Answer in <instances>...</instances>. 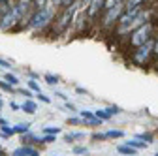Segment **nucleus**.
I'll return each mask as SVG.
<instances>
[{"label": "nucleus", "instance_id": "obj_1", "mask_svg": "<svg viewBox=\"0 0 158 156\" xmlns=\"http://www.w3.org/2000/svg\"><path fill=\"white\" fill-rule=\"evenodd\" d=\"M55 15H56V8L47 2L44 8H40V10L34 11V15H32V19H30V23H28L27 28L32 30V32H42V30H45L47 27L53 25Z\"/></svg>", "mask_w": 158, "mask_h": 156}, {"label": "nucleus", "instance_id": "obj_2", "mask_svg": "<svg viewBox=\"0 0 158 156\" xmlns=\"http://www.w3.org/2000/svg\"><path fill=\"white\" fill-rule=\"evenodd\" d=\"M152 28H154L152 21H147L145 25L137 27V28H135V30L130 34V40H128V43H130L132 47H139V45H143L145 42H149L151 38H152Z\"/></svg>", "mask_w": 158, "mask_h": 156}, {"label": "nucleus", "instance_id": "obj_3", "mask_svg": "<svg viewBox=\"0 0 158 156\" xmlns=\"http://www.w3.org/2000/svg\"><path fill=\"white\" fill-rule=\"evenodd\" d=\"M147 21H151V10H143L139 15L134 17L132 21H128L126 25H118V27H117V34H118V36H128V34H132L137 27L145 25Z\"/></svg>", "mask_w": 158, "mask_h": 156}, {"label": "nucleus", "instance_id": "obj_4", "mask_svg": "<svg viewBox=\"0 0 158 156\" xmlns=\"http://www.w3.org/2000/svg\"><path fill=\"white\" fill-rule=\"evenodd\" d=\"M152 45H154V40L151 38L149 42H145L143 45L139 47H135V51L132 53V62L137 64V66H145L149 62V58L152 55Z\"/></svg>", "mask_w": 158, "mask_h": 156}, {"label": "nucleus", "instance_id": "obj_5", "mask_svg": "<svg viewBox=\"0 0 158 156\" xmlns=\"http://www.w3.org/2000/svg\"><path fill=\"white\" fill-rule=\"evenodd\" d=\"M123 11H124V2L115 4V6H113V8H109V10H104L102 27H104V28H111V27H115V25L118 23V19H121Z\"/></svg>", "mask_w": 158, "mask_h": 156}, {"label": "nucleus", "instance_id": "obj_6", "mask_svg": "<svg viewBox=\"0 0 158 156\" xmlns=\"http://www.w3.org/2000/svg\"><path fill=\"white\" fill-rule=\"evenodd\" d=\"M19 23H21V17H19V13L15 11V8L11 6V10L0 19V30L2 32H10V30H15L19 27Z\"/></svg>", "mask_w": 158, "mask_h": 156}, {"label": "nucleus", "instance_id": "obj_7", "mask_svg": "<svg viewBox=\"0 0 158 156\" xmlns=\"http://www.w3.org/2000/svg\"><path fill=\"white\" fill-rule=\"evenodd\" d=\"M104 2H106V0H90L89 8H87V17L89 19H94L98 13H100V10L104 8Z\"/></svg>", "mask_w": 158, "mask_h": 156}, {"label": "nucleus", "instance_id": "obj_8", "mask_svg": "<svg viewBox=\"0 0 158 156\" xmlns=\"http://www.w3.org/2000/svg\"><path fill=\"white\" fill-rule=\"evenodd\" d=\"M79 117L85 121V122H89L90 126H96V124H102V121H98L96 117H94V113L92 111H79Z\"/></svg>", "mask_w": 158, "mask_h": 156}, {"label": "nucleus", "instance_id": "obj_9", "mask_svg": "<svg viewBox=\"0 0 158 156\" xmlns=\"http://www.w3.org/2000/svg\"><path fill=\"white\" fill-rule=\"evenodd\" d=\"M13 132H15V135H25V133H28L30 132V122H19V124H15L13 126Z\"/></svg>", "mask_w": 158, "mask_h": 156}, {"label": "nucleus", "instance_id": "obj_10", "mask_svg": "<svg viewBox=\"0 0 158 156\" xmlns=\"http://www.w3.org/2000/svg\"><path fill=\"white\" fill-rule=\"evenodd\" d=\"M13 4H15V0H0V19H2V17L11 10Z\"/></svg>", "mask_w": 158, "mask_h": 156}, {"label": "nucleus", "instance_id": "obj_11", "mask_svg": "<svg viewBox=\"0 0 158 156\" xmlns=\"http://www.w3.org/2000/svg\"><path fill=\"white\" fill-rule=\"evenodd\" d=\"M36 109H38V105H36V102H32V100H25V104L21 105V111H25L27 115H34Z\"/></svg>", "mask_w": 158, "mask_h": 156}, {"label": "nucleus", "instance_id": "obj_12", "mask_svg": "<svg viewBox=\"0 0 158 156\" xmlns=\"http://www.w3.org/2000/svg\"><path fill=\"white\" fill-rule=\"evenodd\" d=\"M117 150H118V154H123V156H135L137 154V150L132 149V147H128V145H118Z\"/></svg>", "mask_w": 158, "mask_h": 156}, {"label": "nucleus", "instance_id": "obj_13", "mask_svg": "<svg viewBox=\"0 0 158 156\" xmlns=\"http://www.w3.org/2000/svg\"><path fill=\"white\" fill-rule=\"evenodd\" d=\"M11 135H15L13 126H10V124L0 126V138H2V139H8V138H11Z\"/></svg>", "mask_w": 158, "mask_h": 156}, {"label": "nucleus", "instance_id": "obj_14", "mask_svg": "<svg viewBox=\"0 0 158 156\" xmlns=\"http://www.w3.org/2000/svg\"><path fill=\"white\" fill-rule=\"evenodd\" d=\"M92 113H94V117H96L98 121H107V119H111V115L107 113V109H96Z\"/></svg>", "mask_w": 158, "mask_h": 156}, {"label": "nucleus", "instance_id": "obj_15", "mask_svg": "<svg viewBox=\"0 0 158 156\" xmlns=\"http://www.w3.org/2000/svg\"><path fill=\"white\" fill-rule=\"evenodd\" d=\"M123 135H124L123 130H109V132L104 133V138L106 139H117V138H123Z\"/></svg>", "mask_w": 158, "mask_h": 156}, {"label": "nucleus", "instance_id": "obj_16", "mask_svg": "<svg viewBox=\"0 0 158 156\" xmlns=\"http://www.w3.org/2000/svg\"><path fill=\"white\" fill-rule=\"evenodd\" d=\"M4 81H6V83H8V85H10V87H17V85H19V77H17V75H13V73H10V72H8V73H6V75H4Z\"/></svg>", "mask_w": 158, "mask_h": 156}, {"label": "nucleus", "instance_id": "obj_17", "mask_svg": "<svg viewBox=\"0 0 158 156\" xmlns=\"http://www.w3.org/2000/svg\"><path fill=\"white\" fill-rule=\"evenodd\" d=\"M21 149H23V152L27 156H40V150L36 147H32V145H21Z\"/></svg>", "mask_w": 158, "mask_h": 156}, {"label": "nucleus", "instance_id": "obj_18", "mask_svg": "<svg viewBox=\"0 0 158 156\" xmlns=\"http://www.w3.org/2000/svg\"><path fill=\"white\" fill-rule=\"evenodd\" d=\"M85 138V133H81V132H75V133H64V141L66 143H72L73 139H83Z\"/></svg>", "mask_w": 158, "mask_h": 156}, {"label": "nucleus", "instance_id": "obj_19", "mask_svg": "<svg viewBox=\"0 0 158 156\" xmlns=\"http://www.w3.org/2000/svg\"><path fill=\"white\" fill-rule=\"evenodd\" d=\"M126 145H128V147H132V149H135V150H139V149H145V147H147V143H145V141H135V139L126 141Z\"/></svg>", "mask_w": 158, "mask_h": 156}, {"label": "nucleus", "instance_id": "obj_20", "mask_svg": "<svg viewBox=\"0 0 158 156\" xmlns=\"http://www.w3.org/2000/svg\"><path fill=\"white\" fill-rule=\"evenodd\" d=\"M143 2H145V0H124V11L135 8V6H141Z\"/></svg>", "mask_w": 158, "mask_h": 156}, {"label": "nucleus", "instance_id": "obj_21", "mask_svg": "<svg viewBox=\"0 0 158 156\" xmlns=\"http://www.w3.org/2000/svg\"><path fill=\"white\" fill-rule=\"evenodd\" d=\"M60 132H62L60 126H45L44 128V133H47V135H56V133H60Z\"/></svg>", "mask_w": 158, "mask_h": 156}, {"label": "nucleus", "instance_id": "obj_22", "mask_svg": "<svg viewBox=\"0 0 158 156\" xmlns=\"http://www.w3.org/2000/svg\"><path fill=\"white\" fill-rule=\"evenodd\" d=\"M121 2H124V0H106L102 10H109V8H113L115 4H121Z\"/></svg>", "mask_w": 158, "mask_h": 156}, {"label": "nucleus", "instance_id": "obj_23", "mask_svg": "<svg viewBox=\"0 0 158 156\" xmlns=\"http://www.w3.org/2000/svg\"><path fill=\"white\" fill-rule=\"evenodd\" d=\"M28 90H32V92H42V88H40V85L34 81V79H30L28 81Z\"/></svg>", "mask_w": 158, "mask_h": 156}, {"label": "nucleus", "instance_id": "obj_24", "mask_svg": "<svg viewBox=\"0 0 158 156\" xmlns=\"http://www.w3.org/2000/svg\"><path fill=\"white\" fill-rule=\"evenodd\" d=\"M36 96H38V100H40V102H44V104H51V98H49V96H45L44 92H36Z\"/></svg>", "mask_w": 158, "mask_h": 156}, {"label": "nucleus", "instance_id": "obj_25", "mask_svg": "<svg viewBox=\"0 0 158 156\" xmlns=\"http://www.w3.org/2000/svg\"><path fill=\"white\" fill-rule=\"evenodd\" d=\"M45 81H47L49 85H56V83H58V77H56V75H51V73H47V75H45Z\"/></svg>", "mask_w": 158, "mask_h": 156}, {"label": "nucleus", "instance_id": "obj_26", "mask_svg": "<svg viewBox=\"0 0 158 156\" xmlns=\"http://www.w3.org/2000/svg\"><path fill=\"white\" fill-rule=\"evenodd\" d=\"M47 2H49V0H32V4H34V8H36V10L44 8V6H45Z\"/></svg>", "mask_w": 158, "mask_h": 156}, {"label": "nucleus", "instance_id": "obj_27", "mask_svg": "<svg viewBox=\"0 0 158 156\" xmlns=\"http://www.w3.org/2000/svg\"><path fill=\"white\" fill-rule=\"evenodd\" d=\"M73 154H89L87 147H73Z\"/></svg>", "mask_w": 158, "mask_h": 156}, {"label": "nucleus", "instance_id": "obj_28", "mask_svg": "<svg viewBox=\"0 0 158 156\" xmlns=\"http://www.w3.org/2000/svg\"><path fill=\"white\" fill-rule=\"evenodd\" d=\"M0 88H2V90H8V92H13V87H10L6 81H0Z\"/></svg>", "mask_w": 158, "mask_h": 156}, {"label": "nucleus", "instance_id": "obj_29", "mask_svg": "<svg viewBox=\"0 0 158 156\" xmlns=\"http://www.w3.org/2000/svg\"><path fill=\"white\" fill-rule=\"evenodd\" d=\"M21 94L25 96L27 100H30V98H32V90H28V88H21Z\"/></svg>", "mask_w": 158, "mask_h": 156}, {"label": "nucleus", "instance_id": "obj_30", "mask_svg": "<svg viewBox=\"0 0 158 156\" xmlns=\"http://www.w3.org/2000/svg\"><path fill=\"white\" fill-rule=\"evenodd\" d=\"M11 156H27V154L23 152V149H21V147H17V149L11 152Z\"/></svg>", "mask_w": 158, "mask_h": 156}, {"label": "nucleus", "instance_id": "obj_31", "mask_svg": "<svg viewBox=\"0 0 158 156\" xmlns=\"http://www.w3.org/2000/svg\"><path fill=\"white\" fill-rule=\"evenodd\" d=\"M107 113H109V115L113 117V115H117V113H121V109H118V107H115V105H113V107H107Z\"/></svg>", "mask_w": 158, "mask_h": 156}, {"label": "nucleus", "instance_id": "obj_32", "mask_svg": "<svg viewBox=\"0 0 158 156\" xmlns=\"http://www.w3.org/2000/svg\"><path fill=\"white\" fill-rule=\"evenodd\" d=\"M0 66H2V68H11V64H10L8 60H4L2 56H0Z\"/></svg>", "mask_w": 158, "mask_h": 156}, {"label": "nucleus", "instance_id": "obj_33", "mask_svg": "<svg viewBox=\"0 0 158 156\" xmlns=\"http://www.w3.org/2000/svg\"><path fill=\"white\" fill-rule=\"evenodd\" d=\"M152 53L158 56V38H156V40H154V45H152Z\"/></svg>", "mask_w": 158, "mask_h": 156}, {"label": "nucleus", "instance_id": "obj_34", "mask_svg": "<svg viewBox=\"0 0 158 156\" xmlns=\"http://www.w3.org/2000/svg\"><path fill=\"white\" fill-rule=\"evenodd\" d=\"M49 4H51V6H55V8L58 10V6H60V0H49Z\"/></svg>", "mask_w": 158, "mask_h": 156}, {"label": "nucleus", "instance_id": "obj_35", "mask_svg": "<svg viewBox=\"0 0 158 156\" xmlns=\"http://www.w3.org/2000/svg\"><path fill=\"white\" fill-rule=\"evenodd\" d=\"M72 2H75V0H60V6L64 8V6H70Z\"/></svg>", "mask_w": 158, "mask_h": 156}, {"label": "nucleus", "instance_id": "obj_36", "mask_svg": "<svg viewBox=\"0 0 158 156\" xmlns=\"http://www.w3.org/2000/svg\"><path fill=\"white\" fill-rule=\"evenodd\" d=\"M94 139L98 141V139H100V141H104L106 138H104V133H94Z\"/></svg>", "mask_w": 158, "mask_h": 156}, {"label": "nucleus", "instance_id": "obj_37", "mask_svg": "<svg viewBox=\"0 0 158 156\" xmlns=\"http://www.w3.org/2000/svg\"><path fill=\"white\" fill-rule=\"evenodd\" d=\"M10 107H11V109H15V111H19V109H21V105H19V104H15V102H11V104H10Z\"/></svg>", "mask_w": 158, "mask_h": 156}, {"label": "nucleus", "instance_id": "obj_38", "mask_svg": "<svg viewBox=\"0 0 158 156\" xmlns=\"http://www.w3.org/2000/svg\"><path fill=\"white\" fill-rule=\"evenodd\" d=\"M89 2H90V0H81V6L87 10V8H89Z\"/></svg>", "mask_w": 158, "mask_h": 156}, {"label": "nucleus", "instance_id": "obj_39", "mask_svg": "<svg viewBox=\"0 0 158 156\" xmlns=\"http://www.w3.org/2000/svg\"><path fill=\"white\" fill-rule=\"evenodd\" d=\"M0 156H8V154H6V150H2V149H0Z\"/></svg>", "mask_w": 158, "mask_h": 156}, {"label": "nucleus", "instance_id": "obj_40", "mask_svg": "<svg viewBox=\"0 0 158 156\" xmlns=\"http://www.w3.org/2000/svg\"><path fill=\"white\" fill-rule=\"evenodd\" d=\"M154 156H158V152H156V154H154Z\"/></svg>", "mask_w": 158, "mask_h": 156}, {"label": "nucleus", "instance_id": "obj_41", "mask_svg": "<svg viewBox=\"0 0 158 156\" xmlns=\"http://www.w3.org/2000/svg\"><path fill=\"white\" fill-rule=\"evenodd\" d=\"M0 100H2V96H0Z\"/></svg>", "mask_w": 158, "mask_h": 156}]
</instances>
